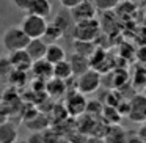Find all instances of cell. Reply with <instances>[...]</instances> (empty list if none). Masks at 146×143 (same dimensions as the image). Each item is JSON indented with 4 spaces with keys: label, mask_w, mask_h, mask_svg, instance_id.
<instances>
[{
    "label": "cell",
    "mask_w": 146,
    "mask_h": 143,
    "mask_svg": "<svg viewBox=\"0 0 146 143\" xmlns=\"http://www.w3.org/2000/svg\"><path fill=\"white\" fill-rule=\"evenodd\" d=\"M101 33V22L96 17L76 22L72 39H86V41H96Z\"/></svg>",
    "instance_id": "277c9868"
},
{
    "label": "cell",
    "mask_w": 146,
    "mask_h": 143,
    "mask_svg": "<svg viewBox=\"0 0 146 143\" xmlns=\"http://www.w3.org/2000/svg\"><path fill=\"white\" fill-rule=\"evenodd\" d=\"M82 2H83V0H60L61 7L68 8V10H71V8H74V7H77V5L82 3Z\"/></svg>",
    "instance_id": "f546056e"
},
{
    "label": "cell",
    "mask_w": 146,
    "mask_h": 143,
    "mask_svg": "<svg viewBox=\"0 0 146 143\" xmlns=\"http://www.w3.org/2000/svg\"><path fill=\"white\" fill-rule=\"evenodd\" d=\"M69 61H71V66H72V71H74V76L76 77L80 76V74H83L85 71H88L90 68H91L90 57L82 55V54H77V52H74V54L71 55Z\"/></svg>",
    "instance_id": "7c38bea8"
},
{
    "label": "cell",
    "mask_w": 146,
    "mask_h": 143,
    "mask_svg": "<svg viewBox=\"0 0 146 143\" xmlns=\"http://www.w3.org/2000/svg\"><path fill=\"white\" fill-rule=\"evenodd\" d=\"M137 135L140 137V140H141L143 143H146V123H141V126L137 130Z\"/></svg>",
    "instance_id": "4dcf8cb0"
},
{
    "label": "cell",
    "mask_w": 146,
    "mask_h": 143,
    "mask_svg": "<svg viewBox=\"0 0 146 143\" xmlns=\"http://www.w3.org/2000/svg\"><path fill=\"white\" fill-rule=\"evenodd\" d=\"M145 123H146V121H145Z\"/></svg>",
    "instance_id": "e575fe53"
},
{
    "label": "cell",
    "mask_w": 146,
    "mask_h": 143,
    "mask_svg": "<svg viewBox=\"0 0 146 143\" xmlns=\"http://www.w3.org/2000/svg\"><path fill=\"white\" fill-rule=\"evenodd\" d=\"M130 83L133 85V88L137 91L145 90V86H146V65L145 63H140L133 68V74L130 77Z\"/></svg>",
    "instance_id": "5bb4252c"
},
{
    "label": "cell",
    "mask_w": 146,
    "mask_h": 143,
    "mask_svg": "<svg viewBox=\"0 0 146 143\" xmlns=\"http://www.w3.org/2000/svg\"><path fill=\"white\" fill-rule=\"evenodd\" d=\"M10 82L14 86H21L24 83H27V71L13 69V72L10 74Z\"/></svg>",
    "instance_id": "d4e9b609"
},
{
    "label": "cell",
    "mask_w": 146,
    "mask_h": 143,
    "mask_svg": "<svg viewBox=\"0 0 146 143\" xmlns=\"http://www.w3.org/2000/svg\"><path fill=\"white\" fill-rule=\"evenodd\" d=\"M102 116H104V121H105V123H108V124L111 126V124H119L123 113H121L119 108L115 107V105L105 104V105H104V112H102Z\"/></svg>",
    "instance_id": "7402d4cb"
},
{
    "label": "cell",
    "mask_w": 146,
    "mask_h": 143,
    "mask_svg": "<svg viewBox=\"0 0 146 143\" xmlns=\"http://www.w3.org/2000/svg\"><path fill=\"white\" fill-rule=\"evenodd\" d=\"M132 123H145L146 121V94L137 93L129 99V112L126 115Z\"/></svg>",
    "instance_id": "5b68a950"
},
{
    "label": "cell",
    "mask_w": 146,
    "mask_h": 143,
    "mask_svg": "<svg viewBox=\"0 0 146 143\" xmlns=\"http://www.w3.org/2000/svg\"><path fill=\"white\" fill-rule=\"evenodd\" d=\"M110 76H111V85L115 88H121V86L130 83V76L127 72V69H124V68H116Z\"/></svg>",
    "instance_id": "ffe728a7"
},
{
    "label": "cell",
    "mask_w": 146,
    "mask_h": 143,
    "mask_svg": "<svg viewBox=\"0 0 146 143\" xmlns=\"http://www.w3.org/2000/svg\"><path fill=\"white\" fill-rule=\"evenodd\" d=\"M141 27H143V32H146V14L143 16V21H141Z\"/></svg>",
    "instance_id": "1f68e13d"
},
{
    "label": "cell",
    "mask_w": 146,
    "mask_h": 143,
    "mask_svg": "<svg viewBox=\"0 0 146 143\" xmlns=\"http://www.w3.org/2000/svg\"><path fill=\"white\" fill-rule=\"evenodd\" d=\"M32 74H33V77H36V79L49 80V79L54 77V65H52L47 58L36 60V61H33Z\"/></svg>",
    "instance_id": "30bf717a"
},
{
    "label": "cell",
    "mask_w": 146,
    "mask_h": 143,
    "mask_svg": "<svg viewBox=\"0 0 146 143\" xmlns=\"http://www.w3.org/2000/svg\"><path fill=\"white\" fill-rule=\"evenodd\" d=\"M63 36H64L63 30H61L57 24H55V22H49V25H47V29H46V33H44V36H42V39H44L47 44H52V43H57L58 39H61Z\"/></svg>",
    "instance_id": "44dd1931"
},
{
    "label": "cell",
    "mask_w": 146,
    "mask_h": 143,
    "mask_svg": "<svg viewBox=\"0 0 146 143\" xmlns=\"http://www.w3.org/2000/svg\"><path fill=\"white\" fill-rule=\"evenodd\" d=\"M44 58H47L52 65H55V63H58V61H61V60H66V52H64V49L61 47L60 44L52 43V44L47 46V52H46Z\"/></svg>",
    "instance_id": "d6986e66"
},
{
    "label": "cell",
    "mask_w": 146,
    "mask_h": 143,
    "mask_svg": "<svg viewBox=\"0 0 146 143\" xmlns=\"http://www.w3.org/2000/svg\"><path fill=\"white\" fill-rule=\"evenodd\" d=\"M13 65L10 61V57H0V80L10 79V74L13 72Z\"/></svg>",
    "instance_id": "cb8c5ba5"
},
{
    "label": "cell",
    "mask_w": 146,
    "mask_h": 143,
    "mask_svg": "<svg viewBox=\"0 0 146 143\" xmlns=\"http://www.w3.org/2000/svg\"><path fill=\"white\" fill-rule=\"evenodd\" d=\"M47 46L49 44L42 38H32L25 49H27V52L30 54V57L33 58V61H36V60H41V58L46 57Z\"/></svg>",
    "instance_id": "8fae6325"
},
{
    "label": "cell",
    "mask_w": 146,
    "mask_h": 143,
    "mask_svg": "<svg viewBox=\"0 0 146 143\" xmlns=\"http://www.w3.org/2000/svg\"><path fill=\"white\" fill-rule=\"evenodd\" d=\"M66 110L69 113V116H80V115L86 113V105H88V99L85 98L82 91L79 90H72L69 94L66 96Z\"/></svg>",
    "instance_id": "8992f818"
},
{
    "label": "cell",
    "mask_w": 146,
    "mask_h": 143,
    "mask_svg": "<svg viewBox=\"0 0 146 143\" xmlns=\"http://www.w3.org/2000/svg\"><path fill=\"white\" fill-rule=\"evenodd\" d=\"M135 58L140 61V63H145V65H146V44L140 46V47L137 49V55H135Z\"/></svg>",
    "instance_id": "f1b7e54d"
},
{
    "label": "cell",
    "mask_w": 146,
    "mask_h": 143,
    "mask_svg": "<svg viewBox=\"0 0 146 143\" xmlns=\"http://www.w3.org/2000/svg\"><path fill=\"white\" fill-rule=\"evenodd\" d=\"M96 10H98V7L94 5V2H91V0H83L82 3H79L77 7L71 8V14H72L74 21L79 22V21L96 17Z\"/></svg>",
    "instance_id": "9c48e42d"
},
{
    "label": "cell",
    "mask_w": 146,
    "mask_h": 143,
    "mask_svg": "<svg viewBox=\"0 0 146 143\" xmlns=\"http://www.w3.org/2000/svg\"><path fill=\"white\" fill-rule=\"evenodd\" d=\"M102 85V74L94 68H90L83 74L77 76L76 79V88L82 91L83 94H93L96 93Z\"/></svg>",
    "instance_id": "7a4b0ae2"
},
{
    "label": "cell",
    "mask_w": 146,
    "mask_h": 143,
    "mask_svg": "<svg viewBox=\"0 0 146 143\" xmlns=\"http://www.w3.org/2000/svg\"><path fill=\"white\" fill-rule=\"evenodd\" d=\"M27 13H35L42 17H49L52 14V3L50 0H32L30 8Z\"/></svg>",
    "instance_id": "2e32d148"
},
{
    "label": "cell",
    "mask_w": 146,
    "mask_h": 143,
    "mask_svg": "<svg viewBox=\"0 0 146 143\" xmlns=\"http://www.w3.org/2000/svg\"><path fill=\"white\" fill-rule=\"evenodd\" d=\"M14 3V7L17 8V10H21V11H29V8H30V3H32V0H11Z\"/></svg>",
    "instance_id": "83f0119b"
},
{
    "label": "cell",
    "mask_w": 146,
    "mask_h": 143,
    "mask_svg": "<svg viewBox=\"0 0 146 143\" xmlns=\"http://www.w3.org/2000/svg\"><path fill=\"white\" fill-rule=\"evenodd\" d=\"M68 88V80L58 79V77H52L46 82V91H47L49 96L52 98H60L66 93Z\"/></svg>",
    "instance_id": "4fadbf2b"
},
{
    "label": "cell",
    "mask_w": 146,
    "mask_h": 143,
    "mask_svg": "<svg viewBox=\"0 0 146 143\" xmlns=\"http://www.w3.org/2000/svg\"><path fill=\"white\" fill-rule=\"evenodd\" d=\"M54 22L57 24V25L60 27L61 30H63L64 36H69V38H72L74 29H76V21H74L72 14H71V10L61 7V10L58 11L57 16H55Z\"/></svg>",
    "instance_id": "52a82bcc"
},
{
    "label": "cell",
    "mask_w": 146,
    "mask_h": 143,
    "mask_svg": "<svg viewBox=\"0 0 146 143\" xmlns=\"http://www.w3.org/2000/svg\"><path fill=\"white\" fill-rule=\"evenodd\" d=\"M47 25H49L47 17H42L35 13H27L24 16L22 22H21V27L25 30V33L30 38H42Z\"/></svg>",
    "instance_id": "3957f363"
},
{
    "label": "cell",
    "mask_w": 146,
    "mask_h": 143,
    "mask_svg": "<svg viewBox=\"0 0 146 143\" xmlns=\"http://www.w3.org/2000/svg\"><path fill=\"white\" fill-rule=\"evenodd\" d=\"M54 77H58V79H63V80H71L74 76V71L72 66H71V61L69 60H61L58 63L54 65Z\"/></svg>",
    "instance_id": "9a60e30c"
},
{
    "label": "cell",
    "mask_w": 146,
    "mask_h": 143,
    "mask_svg": "<svg viewBox=\"0 0 146 143\" xmlns=\"http://www.w3.org/2000/svg\"><path fill=\"white\" fill-rule=\"evenodd\" d=\"M145 91H146V86H145Z\"/></svg>",
    "instance_id": "836d02e7"
},
{
    "label": "cell",
    "mask_w": 146,
    "mask_h": 143,
    "mask_svg": "<svg viewBox=\"0 0 146 143\" xmlns=\"http://www.w3.org/2000/svg\"><path fill=\"white\" fill-rule=\"evenodd\" d=\"M17 138V129L13 123H8V121H3L0 123V143H11L16 142Z\"/></svg>",
    "instance_id": "e0dca14e"
},
{
    "label": "cell",
    "mask_w": 146,
    "mask_h": 143,
    "mask_svg": "<svg viewBox=\"0 0 146 143\" xmlns=\"http://www.w3.org/2000/svg\"><path fill=\"white\" fill-rule=\"evenodd\" d=\"M10 61L13 65L14 69H21V71H32L33 66V58L30 57V54L27 52V49H19V51L10 52Z\"/></svg>",
    "instance_id": "ba28073f"
},
{
    "label": "cell",
    "mask_w": 146,
    "mask_h": 143,
    "mask_svg": "<svg viewBox=\"0 0 146 143\" xmlns=\"http://www.w3.org/2000/svg\"><path fill=\"white\" fill-rule=\"evenodd\" d=\"M72 47H74V52H77V54H82V55H86V57H91V55L94 54V51L98 49V44H96V41L74 39Z\"/></svg>",
    "instance_id": "ac0fdd59"
},
{
    "label": "cell",
    "mask_w": 146,
    "mask_h": 143,
    "mask_svg": "<svg viewBox=\"0 0 146 143\" xmlns=\"http://www.w3.org/2000/svg\"><path fill=\"white\" fill-rule=\"evenodd\" d=\"M30 36L25 33V30L22 27L13 25L10 29L5 30L2 43H3V47L7 49V52H14L19 51V49H25L27 44L30 43Z\"/></svg>",
    "instance_id": "6da1fadb"
},
{
    "label": "cell",
    "mask_w": 146,
    "mask_h": 143,
    "mask_svg": "<svg viewBox=\"0 0 146 143\" xmlns=\"http://www.w3.org/2000/svg\"><path fill=\"white\" fill-rule=\"evenodd\" d=\"M105 140H108V142H126L127 134H126V130H124L121 126H118V124H111V127H108V130H107Z\"/></svg>",
    "instance_id": "603a6c76"
},
{
    "label": "cell",
    "mask_w": 146,
    "mask_h": 143,
    "mask_svg": "<svg viewBox=\"0 0 146 143\" xmlns=\"http://www.w3.org/2000/svg\"><path fill=\"white\" fill-rule=\"evenodd\" d=\"M0 88H2V83H0Z\"/></svg>",
    "instance_id": "d6a6232c"
},
{
    "label": "cell",
    "mask_w": 146,
    "mask_h": 143,
    "mask_svg": "<svg viewBox=\"0 0 146 143\" xmlns=\"http://www.w3.org/2000/svg\"><path fill=\"white\" fill-rule=\"evenodd\" d=\"M93 2L98 7V10H102V11H111L121 3L119 0H93Z\"/></svg>",
    "instance_id": "484cf974"
},
{
    "label": "cell",
    "mask_w": 146,
    "mask_h": 143,
    "mask_svg": "<svg viewBox=\"0 0 146 143\" xmlns=\"http://www.w3.org/2000/svg\"><path fill=\"white\" fill-rule=\"evenodd\" d=\"M104 105L101 101H88V105H86V113L93 115V116H99L104 112Z\"/></svg>",
    "instance_id": "4316f807"
}]
</instances>
